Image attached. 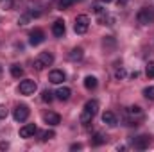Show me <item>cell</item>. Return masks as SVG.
Listing matches in <instances>:
<instances>
[{
  "instance_id": "6da1fadb",
  "label": "cell",
  "mask_w": 154,
  "mask_h": 152,
  "mask_svg": "<svg viewBox=\"0 0 154 152\" xmlns=\"http://www.w3.org/2000/svg\"><path fill=\"white\" fill-rule=\"evenodd\" d=\"M97 113H99V102H97V100H88V102L84 104V111L81 114V123L88 125Z\"/></svg>"
},
{
  "instance_id": "7a4b0ae2",
  "label": "cell",
  "mask_w": 154,
  "mask_h": 152,
  "mask_svg": "<svg viewBox=\"0 0 154 152\" xmlns=\"http://www.w3.org/2000/svg\"><path fill=\"white\" fill-rule=\"evenodd\" d=\"M54 63V56L50 54V52H41L38 57L34 59V68L38 70V72H41V70H45L47 66H50Z\"/></svg>"
},
{
  "instance_id": "3957f363",
  "label": "cell",
  "mask_w": 154,
  "mask_h": 152,
  "mask_svg": "<svg viewBox=\"0 0 154 152\" xmlns=\"http://www.w3.org/2000/svg\"><path fill=\"white\" fill-rule=\"evenodd\" d=\"M136 18H138V22L142 25H151V23H154V9H151V7L140 9L138 14H136Z\"/></svg>"
},
{
  "instance_id": "277c9868",
  "label": "cell",
  "mask_w": 154,
  "mask_h": 152,
  "mask_svg": "<svg viewBox=\"0 0 154 152\" xmlns=\"http://www.w3.org/2000/svg\"><path fill=\"white\" fill-rule=\"evenodd\" d=\"M88 27H90V18L86 14H79L75 18V25H74L75 34H86Z\"/></svg>"
},
{
  "instance_id": "5b68a950",
  "label": "cell",
  "mask_w": 154,
  "mask_h": 152,
  "mask_svg": "<svg viewBox=\"0 0 154 152\" xmlns=\"http://www.w3.org/2000/svg\"><path fill=\"white\" fill-rule=\"evenodd\" d=\"M36 82L32 81V79H25V81H22L20 82V86H18V91L22 93V95H32L34 91H36Z\"/></svg>"
},
{
  "instance_id": "8992f818",
  "label": "cell",
  "mask_w": 154,
  "mask_h": 152,
  "mask_svg": "<svg viewBox=\"0 0 154 152\" xmlns=\"http://www.w3.org/2000/svg\"><path fill=\"white\" fill-rule=\"evenodd\" d=\"M29 108L25 106V104H20V106H16V109H14V113H13V116H14V120L16 122H25L27 118H29Z\"/></svg>"
},
{
  "instance_id": "52a82bcc",
  "label": "cell",
  "mask_w": 154,
  "mask_h": 152,
  "mask_svg": "<svg viewBox=\"0 0 154 152\" xmlns=\"http://www.w3.org/2000/svg\"><path fill=\"white\" fill-rule=\"evenodd\" d=\"M45 41V32L41 31V29H34V31H31V34H29V43L32 45V47H38Z\"/></svg>"
},
{
  "instance_id": "ba28073f",
  "label": "cell",
  "mask_w": 154,
  "mask_h": 152,
  "mask_svg": "<svg viewBox=\"0 0 154 152\" xmlns=\"http://www.w3.org/2000/svg\"><path fill=\"white\" fill-rule=\"evenodd\" d=\"M36 132H38V127L34 123H27V125L20 127V138H34Z\"/></svg>"
},
{
  "instance_id": "9c48e42d",
  "label": "cell",
  "mask_w": 154,
  "mask_h": 152,
  "mask_svg": "<svg viewBox=\"0 0 154 152\" xmlns=\"http://www.w3.org/2000/svg\"><path fill=\"white\" fill-rule=\"evenodd\" d=\"M65 31H66V27H65V22L63 20H56L52 23V34L56 38H63L65 36Z\"/></svg>"
},
{
  "instance_id": "30bf717a",
  "label": "cell",
  "mask_w": 154,
  "mask_h": 152,
  "mask_svg": "<svg viewBox=\"0 0 154 152\" xmlns=\"http://www.w3.org/2000/svg\"><path fill=\"white\" fill-rule=\"evenodd\" d=\"M65 79H66V75H65L63 70H52V72L48 74V81H50L52 84H61Z\"/></svg>"
},
{
  "instance_id": "8fae6325",
  "label": "cell",
  "mask_w": 154,
  "mask_h": 152,
  "mask_svg": "<svg viewBox=\"0 0 154 152\" xmlns=\"http://www.w3.org/2000/svg\"><path fill=\"white\" fill-rule=\"evenodd\" d=\"M149 145H151L149 136H138L134 140V149H138V150H145V149H149Z\"/></svg>"
},
{
  "instance_id": "7c38bea8",
  "label": "cell",
  "mask_w": 154,
  "mask_h": 152,
  "mask_svg": "<svg viewBox=\"0 0 154 152\" xmlns=\"http://www.w3.org/2000/svg\"><path fill=\"white\" fill-rule=\"evenodd\" d=\"M43 120L48 123V125H59L61 123V116L57 113H54V111H48V113L43 114Z\"/></svg>"
},
{
  "instance_id": "4fadbf2b",
  "label": "cell",
  "mask_w": 154,
  "mask_h": 152,
  "mask_svg": "<svg viewBox=\"0 0 154 152\" xmlns=\"http://www.w3.org/2000/svg\"><path fill=\"white\" fill-rule=\"evenodd\" d=\"M70 95H72V90L66 88V86H63V88H59V90L56 91V99L61 100V102H66V100L70 99Z\"/></svg>"
},
{
  "instance_id": "5bb4252c",
  "label": "cell",
  "mask_w": 154,
  "mask_h": 152,
  "mask_svg": "<svg viewBox=\"0 0 154 152\" xmlns=\"http://www.w3.org/2000/svg\"><path fill=\"white\" fill-rule=\"evenodd\" d=\"M102 122H104L106 125H109V127H115V125H116V116H115V113L106 111V113L102 114Z\"/></svg>"
},
{
  "instance_id": "9a60e30c",
  "label": "cell",
  "mask_w": 154,
  "mask_h": 152,
  "mask_svg": "<svg viewBox=\"0 0 154 152\" xmlns=\"http://www.w3.org/2000/svg\"><path fill=\"white\" fill-rule=\"evenodd\" d=\"M97 84H99V82H97V77H93V75L84 77V88H86V90H90V91H91V90H95V88H97Z\"/></svg>"
},
{
  "instance_id": "2e32d148",
  "label": "cell",
  "mask_w": 154,
  "mask_h": 152,
  "mask_svg": "<svg viewBox=\"0 0 154 152\" xmlns=\"http://www.w3.org/2000/svg\"><path fill=\"white\" fill-rule=\"evenodd\" d=\"M82 56H84V50H82L81 47H75V48L70 52V56H68V57H70V61H81V59H82Z\"/></svg>"
},
{
  "instance_id": "e0dca14e",
  "label": "cell",
  "mask_w": 154,
  "mask_h": 152,
  "mask_svg": "<svg viewBox=\"0 0 154 152\" xmlns=\"http://www.w3.org/2000/svg\"><path fill=\"white\" fill-rule=\"evenodd\" d=\"M11 75L14 77V79H20V77L23 75V68L20 65H13L11 66Z\"/></svg>"
},
{
  "instance_id": "ac0fdd59",
  "label": "cell",
  "mask_w": 154,
  "mask_h": 152,
  "mask_svg": "<svg viewBox=\"0 0 154 152\" xmlns=\"http://www.w3.org/2000/svg\"><path fill=\"white\" fill-rule=\"evenodd\" d=\"M127 114L133 116V118H134V116H142V108H140V106H131V108L127 109Z\"/></svg>"
},
{
  "instance_id": "d6986e66",
  "label": "cell",
  "mask_w": 154,
  "mask_h": 152,
  "mask_svg": "<svg viewBox=\"0 0 154 152\" xmlns=\"http://www.w3.org/2000/svg\"><path fill=\"white\" fill-rule=\"evenodd\" d=\"M41 100H43V102H48V104H50V102L54 100V93H52V91H48V90H45V91L41 93Z\"/></svg>"
},
{
  "instance_id": "ffe728a7",
  "label": "cell",
  "mask_w": 154,
  "mask_h": 152,
  "mask_svg": "<svg viewBox=\"0 0 154 152\" xmlns=\"http://www.w3.org/2000/svg\"><path fill=\"white\" fill-rule=\"evenodd\" d=\"M104 141H106V138H104L100 132H97V134L93 136V140H91V145H95V147H97V145H102Z\"/></svg>"
},
{
  "instance_id": "44dd1931",
  "label": "cell",
  "mask_w": 154,
  "mask_h": 152,
  "mask_svg": "<svg viewBox=\"0 0 154 152\" xmlns=\"http://www.w3.org/2000/svg\"><path fill=\"white\" fill-rule=\"evenodd\" d=\"M145 74L149 79H154V61H149L147 66H145Z\"/></svg>"
},
{
  "instance_id": "7402d4cb",
  "label": "cell",
  "mask_w": 154,
  "mask_h": 152,
  "mask_svg": "<svg viewBox=\"0 0 154 152\" xmlns=\"http://www.w3.org/2000/svg\"><path fill=\"white\" fill-rule=\"evenodd\" d=\"M77 0H59V9H68L75 4Z\"/></svg>"
},
{
  "instance_id": "603a6c76",
  "label": "cell",
  "mask_w": 154,
  "mask_h": 152,
  "mask_svg": "<svg viewBox=\"0 0 154 152\" xmlns=\"http://www.w3.org/2000/svg\"><path fill=\"white\" fill-rule=\"evenodd\" d=\"M143 95H145V99L154 100V86H147V88L143 90Z\"/></svg>"
},
{
  "instance_id": "cb8c5ba5",
  "label": "cell",
  "mask_w": 154,
  "mask_h": 152,
  "mask_svg": "<svg viewBox=\"0 0 154 152\" xmlns=\"http://www.w3.org/2000/svg\"><path fill=\"white\" fill-rule=\"evenodd\" d=\"M56 136V132L54 131H43L41 132V141H47V140H52Z\"/></svg>"
},
{
  "instance_id": "d4e9b609",
  "label": "cell",
  "mask_w": 154,
  "mask_h": 152,
  "mask_svg": "<svg viewBox=\"0 0 154 152\" xmlns=\"http://www.w3.org/2000/svg\"><path fill=\"white\" fill-rule=\"evenodd\" d=\"M13 4H14V0H0V9L7 11V9L13 7Z\"/></svg>"
},
{
  "instance_id": "484cf974",
  "label": "cell",
  "mask_w": 154,
  "mask_h": 152,
  "mask_svg": "<svg viewBox=\"0 0 154 152\" xmlns=\"http://www.w3.org/2000/svg\"><path fill=\"white\" fill-rule=\"evenodd\" d=\"M115 77L118 79V81H120V79H124V77H125V70H124V68H118V70L115 72Z\"/></svg>"
},
{
  "instance_id": "4316f807",
  "label": "cell",
  "mask_w": 154,
  "mask_h": 152,
  "mask_svg": "<svg viewBox=\"0 0 154 152\" xmlns=\"http://www.w3.org/2000/svg\"><path fill=\"white\" fill-rule=\"evenodd\" d=\"M7 113H9V111H7V108L2 104V106H0V120H4V118L7 116Z\"/></svg>"
},
{
  "instance_id": "83f0119b",
  "label": "cell",
  "mask_w": 154,
  "mask_h": 152,
  "mask_svg": "<svg viewBox=\"0 0 154 152\" xmlns=\"http://www.w3.org/2000/svg\"><path fill=\"white\" fill-rule=\"evenodd\" d=\"M81 147H82V145H79V143H74V145H72V147H70V149H72V150H79V149H81Z\"/></svg>"
},
{
  "instance_id": "f1b7e54d",
  "label": "cell",
  "mask_w": 154,
  "mask_h": 152,
  "mask_svg": "<svg viewBox=\"0 0 154 152\" xmlns=\"http://www.w3.org/2000/svg\"><path fill=\"white\" fill-rule=\"evenodd\" d=\"M125 2H127V0H118V5H124Z\"/></svg>"
},
{
  "instance_id": "f546056e",
  "label": "cell",
  "mask_w": 154,
  "mask_h": 152,
  "mask_svg": "<svg viewBox=\"0 0 154 152\" xmlns=\"http://www.w3.org/2000/svg\"><path fill=\"white\" fill-rule=\"evenodd\" d=\"M100 2H102V4H111L113 0H100Z\"/></svg>"
},
{
  "instance_id": "4dcf8cb0",
  "label": "cell",
  "mask_w": 154,
  "mask_h": 152,
  "mask_svg": "<svg viewBox=\"0 0 154 152\" xmlns=\"http://www.w3.org/2000/svg\"><path fill=\"white\" fill-rule=\"evenodd\" d=\"M0 74H2V68H0Z\"/></svg>"
}]
</instances>
